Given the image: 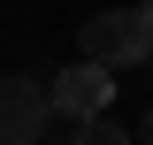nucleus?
<instances>
[{
  "instance_id": "f257e3e1",
  "label": "nucleus",
  "mask_w": 153,
  "mask_h": 145,
  "mask_svg": "<svg viewBox=\"0 0 153 145\" xmlns=\"http://www.w3.org/2000/svg\"><path fill=\"white\" fill-rule=\"evenodd\" d=\"M84 61H100V69H146V54H153V16L146 8H107V16H92L84 23Z\"/></svg>"
},
{
  "instance_id": "f03ea898",
  "label": "nucleus",
  "mask_w": 153,
  "mask_h": 145,
  "mask_svg": "<svg viewBox=\"0 0 153 145\" xmlns=\"http://www.w3.org/2000/svg\"><path fill=\"white\" fill-rule=\"evenodd\" d=\"M54 84H38V76H8L0 84V145H38L54 130Z\"/></svg>"
},
{
  "instance_id": "7ed1b4c3",
  "label": "nucleus",
  "mask_w": 153,
  "mask_h": 145,
  "mask_svg": "<svg viewBox=\"0 0 153 145\" xmlns=\"http://www.w3.org/2000/svg\"><path fill=\"white\" fill-rule=\"evenodd\" d=\"M107 99H115V69H100V61H84V54H76L69 69L54 76V107L69 115V122H92V115H107Z\"/></svg>"
},
{
  "instance_id": "20e7f679",
  "label": "nucleus",
  "mask_w": 153,
  "mask_h": 145,
  "mask_svg": "<svg viewBox=\"0 0 153 145\" xmlns=\"http://www.w3.org/2000/svg\"><path fill=\"white\" fill-rule=\"evenodd\" d=\"M69 145H138V130H115L107 115H92V122H69Z\"/></svg>"
},
{
  "instance_id": "39448f33",
  "label": "nucleus",
  "mask_w": 153,
  "mask_h": 145,
  "mask_svg": "<svg viewBox=\"0 0 153 145\" xmlns=\"http://www.w3.org/2000/svg\"><path fill=\"white\" fill-rule=\"evenodd\" d=\"M138 145H153V107H146V122H138Z\"/></svg>"
},
{
  "instance_id": "423d86ee",
  "label": "nucleus",
  "mask_w": 153,
  "mask_h": 145,
  "mask_svg": "<svg viewBox=\"0 0 153 145\" xmlns=\"http://www.w3.org/2000/svg\"><path fill=\"white\" fill-rule=\"evenodd\" d=\"M138 8H146V16H153V0H138Z\"/></svg>"
},
{
  "instance_id": "0eeeda50",
  "label": "nucleus",
  "mask_w": 153,
  "mask_h": 145,
  "mask_svg": "<svg viewBox=\"0 0 153 145\" xmlns=\"http://www.w3.org/2000/svg\"><path fill=\"white\" fill-rule=\"evenodd\" d=\"M38 145H61V138H38Z\"/></svg>"
},
{
  "instance_id": "6e6552de",
  "label": "nucleus",
  "mask_w": 153,
  "mask_h": 145,
  "mask_svg": "<svg viewBox=\"0 0 153 145\" xmlns=\"http://www.w3.org/2000/svg\"><path fill=\"white\" fill-rule=\"evenodd\" d=\"M146 76H153V54H146Z\"/></svg>"
}]
</instances>
